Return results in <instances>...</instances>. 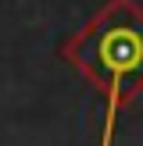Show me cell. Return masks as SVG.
I'll return each instance as SVG.
<instances>
[{
    "label": "cell",
    "mask_w": 143,
    "mask_h": 146,
    "mask_svg": "<svg viewBox=\"0 0 143 146\" xmlns=\"http://www.w3.org/2000/svg\"><path fill=\"white\" fill-rule=\"evenodd\" d=\"M61 61L100 93V146H111L118 111L143 93V7L136 0H107L75 36L61 43Z\"/></svg>",
    "instance_id": "cell-1"
}]
</instances>
